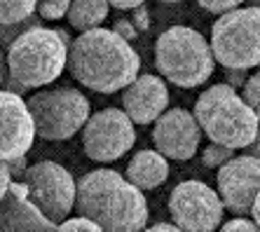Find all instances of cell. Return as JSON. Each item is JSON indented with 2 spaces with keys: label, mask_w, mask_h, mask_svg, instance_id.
<instances>
[{
  "label": "cell",
  "mask_w": 260,
  "mask_h": 232,
  "mask_svg": "<svg viewBox=\"0 0 260 232\" xmlns=\"http://www.w3.org/2000/svg\"><path fill=\"white\" fill-rule=\"evenodd\" d=\"M10 75L26 89L52 85L68 66V47L56 28H30L7 47Z\"/></svg>",
  "instance_id": "cell-5"
},
{
  "label": "cell",
  "mask_w": 260,
  "mask_h": 232,
  "mask_svg": "<svg viewBox=\"0 0 260 232\" xmlns=\"http://www.w3.org/2000/svg\"><path fill=\"white\" fill-rule=\"evenodd\" d=\"M68 71L91 92L115 94L139 78L141 59L129 40L113 28L99 26L73 40L68 49Z\"/></svg>",
  "instance_id": "cell-1"
},
{
  "label": "cell",
  "mask_w": 260,
  "mask_h": 232,
  "mask_svg": "<svg viewBox=\"0 0 260 232\" xmlns=\"http://www.w3.org/2000/svg\"><path fill=\"white\" fill-rule=\"evenodd\" d=\"M211 49L225 68H255L260 63V7H235L211 28Z\"/></svg>",
  "instance_id": "cell-7"
},
{
  "label": "cell",
  "mask_w": 260,
  "mask_h": 232,
  "mask_svg": "<svg viewBox=\"0 0 260 232\" xmlns=\"http://www.w3.org/2000/svg\"><path fill=\"white\" fill-rule=\"evenodd\" d=\"M251 5H253V7H260V0H251Z\"/></svg>",
  "instance_id": "cell-38"
},
{
  "label": "cell",
  "mask_w": 260,
  "mask_h": 232,
  "mask_svg": "<svg viewBox=\"0 0 260 232\" xmlns=\"http://www.w3.org/2000/svg\"><path fill=\"white\" fill-rule=\"evenodd\" d=\"M200 122H197L194 113H190L185 108L164 110L155 122V129H152L155 148L164 157L178 159V162L194 157V153L200 150Z\"/></svg>",
  "instance_id": "cell-12"
},
{
  "label": "cell",
  "mask_w": 260,
  "mask_h": 232,
  "mask_svg": "<svg viewBox=\"0 0 260 232\" xmlns=\"http://www.w3.org/2000/svg\"><path fill=\"white\" fill-rule=\"evenodd\" d=\"M244 101L255 110V115L260 117V71L246 80L244 85Z\"/></svg>",
  "instance_id": "cell-23"
},
{
  "label": "cell",
  "mask_w": 260,
  "mask_h": 232,
  "mask_svg": "<svg viewBox=\"0 0 260 232\" xmlns=\"http://www.w3.org/2000/svg\"><path fill=\"white\" fill-rule=\"evenodd\" d=\"M28 188V197L36 207L54 223H63L78 200V183L66 167L56 164L52 159H43L28 167L24 176Z\"/></svg>",
  "instance_id": "cell-8"
},
{
  "label": "cell",
  "mask_w": 260,
  "mask_h": 232,
  "mask_svg": "<svg viewBox=\"0 0 260 232\" xmlns=\"http://www.w3.org/2000/svg\"><path fill=\"white\" fill-rule=\"evenodd\" d=\"M56 33H59V38L63 40V45H66L68 49H71V45H73V40L68 38V31H63V28H56Z\"/></svg>",
  "instance_id": "cell-37"
},
{
  "label": "cell",
  "mask_w": 260,
  "mask_h": 232,
  "mask_svg": "<svg viewBox=\"0 0 260 232\" xmlns=\"http://www.w3.org/2000/svg\"><path fill=\"white\" fill-rule=\"evenodd\" d=\"M73 0H38V14L43 19H61L71 10Z\"/></svg>",
  "instance_id": "cell-21"
},
{
  "label": "cell",
  "mask_w": 260,
  "mask_h": 232,
  "mask_svg": "<svg viewBox=\"0 0 260 232\" xmlns=\"http://www.w3.org/2000/svg\"><path fill=\"white\" fill-rule=\"evenodd\" d=\"M38 12V0H0V24H17Z\"/></svg>",
  "instance_id": "cell-18"
},
{
  "label": "cell",
  "mask_w": 260,
  "mask_h": 232,
  "mask_svg": "<svg viewBox=\"0 0 260 232\" xmlns=\"http://www.w3.org/2000/svg\"><path fill=\"white\" fill-rule=\"evenodd\" d=\"M108 7H110L108 0H73L71 10L66 14L68 24L80 33L99 28L108 17Z\"/></svg>",
  "instance_id": "cell-17"
},
{
  "label": "cell",
  "mask_w": 260,
  "mask_h": 232,
  "mask_svg": "<svg viewBox=\"0 0 260 232\" xmlns=\"http://www.w3.org/2000/svg\"><path fill=\"white\" fill-rule=\"evenodd\" d=\"M110 7H117V10H134L139 5H145V0H108Z\"/></svg>",
  "instance_id": "cell-32"
},
{
  "label": "cell",
  "mask_w": 260,
  "mask_h": 232,
  "mask_svg": "<svg viewBox=\"0 0 260 232\" xmlns=\"http://www.w3.org/2000/svg\"><path fill=\"white\" fill-rule=\"evenodd\" d=\"M113 31H115L117 36H122L124 40H129V43H132L134 38L139 36L136 26L132 24V19H115V24H113Z\"/></svg>",
  "instance_id": "cell-27"
},
{
  "label": "cell",
  "mask_w": 260,
  "mask_h": 232,
  "mask_svg": "<svg viewBox=\"0 0 260 232\" xmlns=\"http://www.w3.org/2000/svg\"><path fill=\"white\" fill-rule=\"evenodd\" d=\"M155 66L171 85L192 89L213 75L216 56L211 43L190 26H171L155 43Z\"/></svg>",
  "instance_id": "cell-4"
},
{
  "label": "cell",
  "mask_w": 260,
  "mask_h": 232,
  "mask_svg": "<svg viewBox=\"0 0 260 232\" xmlns=\"http://www.w3.org/2000/svg\"><path fill=\"white\" fill-rule=\"evenodd\" d=\"M3 89H7V92H14V94H26L28 89H26L19 80H14L12 75H7V80H5V85H3Z\"/></svg>",
  "instance_id": "cell-31"
},
{
  "label": "cell",
  "mask_w": 260,
  "mask_h": 232,
  "mask_svg": "<svg viewBox=\"0 0 260 232\" xmlns=\"http://www.w3.org/2000/svg\"><path fill=\"white\" fill-rule=\"evenodd\" d=\"M228 85H246V71H244V68H228Z\"/></svg>",
  "instance_id": "cell-30"
},
{
  "label": "cell",
  "mask_w": 260,
  "mask_h": 232,
  "mask_svg": "<svg viewBox=\"0 0 260 232\" xmlns=\"http://www.w3.org/2000/svg\"><path fill=\"white\" fill-rule=\"evenodd\" d=\"M197 3H200V7H204L206 12L225 14V12H230V10H235V7H239L244 0H197Z\"/></svg>",
  "instance_id": "cell-24"
},
{
  "label": "cell",
  "mask_w": 260,
  "mask_h": 232,
  "mask_svg": "<svg viewBox=\"0 0 260 232\" xmlns=\"http://www.w3.org/2000/svg\"><path fill=\"white\" fill-rule=\"evenodd\" d=\"M162 3H181V0H162Z\"/></svg>",
  "instance_id": "cell-39"
},
{
  "label": "cell",
  "mask_w": 260,
  "mask_h": 232,
  "mask_svg": "<svg viewBox=\"0 0 260 232\" xmlns=\"http://www.w3.org/2000/svg\"><path fill=\"white\" fill-rule=\"evenodd\" d=\"M194 117L213 143L232 150L248 148L258 136L260 117L232 85H213L194 101Z\"/></svg>",
  "instance_id": "cell-3"
},
{
  "label": "cell",
  "mask_w": 260,
  "mask_h": 232,
  "mask_svg": "<svg viewBox=\"0 0 260 232\" xmlns=\"http://www.w3.org/2000/svg\"><path fill=\"white\" fill-rule=\"evenodd\" d=\"M56 227L59 223L49 220L28 197L24 181H12L0 200V232H56Z\"/></svg>",
  "instance_id": "cell-14"
},
{
  "label": "cell",
  "mask_w": 260,
  "mask_h": 232,
  "mask_svg": "<svg viewBox=\"0 0 260 232\" xmlns=\"http://www.w3.org/2000/svg\"><path fill=\"white\" fill-rule=\"evenodd\" d=\"M75 211L103 232H143L150 216L143 190L113 169H94L80 178Z\"/></svg>",
  "instance_id": "cell-2"
},
{
  "label": "cell",
  "mask_w": 260,
  "mask_h": 232,
  "mask_svg": "<svg viewBox=\"0 0 260 232\" xmlns=\"http://www.w3.org/2000/svg\"><path fill=\"white\" fill-rule=\"evenodd\" d=\"M36 122V131L45 141H66L82 131L89 120V98L73 87H54L30 94L26 101Z\"/></svg>",
  "instance_id": "cell-6"
},
{
  "label": "cell",
  "mask_w": 260,
  "mask_h": 232,
  "mask_svg": "<svg viewBox=\"0 0 260 232\" xmlns=\"http://www.w3.org/2000/svg\"><path fill=\"white\" fill-rule=\"evenodd\" d=\"M136 131L127 110L103 108L87 120L82 127V146L94 162H115L132 150Z\"/></svg>",
  "instance_id": "cell-10"
},
{
  "label": "cell",
  "mask_w": 260,
  "mask_h": 232,
  "mask_svg": "<svg viewBox=\"0 0 260 232\" xmlns=\"http://www.w3.org/2000/svg\"><path fill=\"white\" fill-rule=\"evenodd\" d=\"M232 157H235V155H232V148L220 146V143L206 146L204 153H202V162H204V167H209V169H220V167H223L225 162H230Z\"/></svg>",
  "instance_id": "cell-20"
},
{
  "label": "cell",
  "mask_w": 260,
  "mask_h": 232,
  "mask_svg": "<svg viewBox=\"0 0 260 232\" xmlns=\"http://www.w3.org/2000/svg\"><path fill=\"white\" fill-rule=\"evenodd\" d=\"M218 195L235 216L251 214L260 192V157L239 155L218 169Z\"/></svg>",
  "instance_id": "cell-11"
},
{
  "label": "cell",
  "mask_w": 260,
  "mask_h": 232,
  "mask_svg": "<svg viewBox=\"0 0 260 232\" xmlns=\"http://www.w3.org/2000/svg\"><path fill=\"white\" fill-rule=\"evenodd\" d=\"M43 21H45V19L36 12L33 17L24 19V21H17V24H0V45H3V47H10V45H12L17 38L24 36L26 31L43 26Z\"/></svg>",
  "instance_id": "cell-19"
},
{
  "label": "cell",
  "mask_w": 260,
  "mask_h": 232,
  "mask_svg": "<svg viewBox=\"0 0 260 232\" xmlns=\"http://www.w3.org/2000/svg\"><path fill=\"white\" fill-rule=\"evenodd\" d=\"M7 75H10V66H7V52H3V45H0V87L5 85Z\"/></svg>",
  "instance_id": "cell-33"
},
{
  "label": "cell",
  "mask_w": 260,
  "mask_h": 232,
  "mask_svg": "<svg viewBox=\"0 0 260 232\" xmlns=\"http://www.w3.org/2000/svg\"><path fill=\"white\" fill-rule=\"evenodd\" d=\"M223 211L220 195L202 181H183L171 190L169 214L183 232H213L223 223Z\"/></svg>",
  "instance_id": "cell-9"
},
{
  "label": "cell",
  "mask_w": 260,
  "mask_h": 232,
  "mask_svg": "<svg viewBox=\"0 0 260 232\" xmlns=\"http://www.w3.org/2000/svg\"><path fill=\"white\" fill-rule=\"evenodd\" d=\"M122 106L134 124L157 122V117L169 108V89L159 75H139L122 94Z\"/></svg>",
  "instance_id": "cell-15"
},
{
  "label": "cell",
  "mask_w": 260,
  "mask_h": 232,
  "mask_svg": "<svg viewBox=\"0 0 260 232\" xmlns=\"http://www.w3.org/2000/svg\"><path fill=\"white\" fill-rule=\"evenodd\" d=\"M132 24L136 26V31H148L150 28V14H148V7L139 5L132 10Z\"/></svg>",
  "instance_id": "cell-26"
},
{
  "label": "cell",
  "mask_w": 260,
  "mask_h": 232,
  "mask_svg": "<svg viewBox=\"0 0 260 232\" xmlns=\"http://www.w3.org/2000/svg\"><path fill=\"white\" fill-rule=\"evenodd\" d=\"M220 232H260V225L255 223V220H248V218H244V216H237V218H232L230 223H225V225L220 227Z\"/></svg>",
  "instance_id": "cell-25"
},
{
  "label": "cell",
  "mask_w": 260,
  "mask_h": 232,
  "mask_svg": "<svg viewBox=\"0 0 260 232\" xmlns=\"http://www.w3.org/2000/svg\"><path fill=\"white\" fill-rule=\"evenodd\" d=\"M10 185H12V174H10V167H7L5 159H0V200L7 195Z\"/></svg>",
  "instance_id": "cell-29"
},
{
  "label": "cell",
  "mask_w": 260,
  "mask_h": 232,
  "mask_svg": "<svg viewBox=\"0 0 260 232\" xmlns=\"http://www.w3.org/2000/svg\"><path fill=\"white\" fill-rule=\"evenodd\" d=\"M143 232H183L178 225H167V223H157V225L152 227H145Z\"/></svg>",
  "instance_id": "cell-34"
},
{
  "label": "cell",
  "mask_w": 260,
  "mask_h": 232,
  "mask_svg": "<svg viewBox=\"0 0 260 232\" xmlns=\"http://www.w3.org/2000/svg\"><path fill=\"white\" fill-rule=\"evenodd\" d=\"M7 167H10L12 181H24L26 171H28V157H26V155H21V157H17V159H10V162H7Z\"/></svg>",
  "instance_id": "cell-28"
},
{
  "label": "cell",
  "mask_w": 260,
  "mask_h": 232,
  "mask_svg": "<svg viewBox=\"0 0 260 232\" xmlns=\"http://www.w3.org/2000/svg\"><path fill=\"white\" fill-rule=\"evenodd\" d=\"M251 216H253V220L260 225V192H258V197H255L253 207H251Z\"/></svg>",
  "instance_id": "cell-35"
},
{
  "label": "cell",
  "mask_w": 260,
  "mask_h": 232,
  "mask_svg": "<svg viewBox=\"0 0 260 232\" xmlns=\"http://www.w3.org/2000/svg\"><path fill=\"white\" fill-rule=\"evenodd\" d=\"M248 155H255V157H260V129H258V136H255V141L248 146Z\"/></svg>",
  "instance_id": "cell-36"
},
{
  "label": "cell",
  "mask_w": 260,
  "mask_h": 232,
  "mask_svg": "<svg viewBox=\"0 0 260 232\" xmlns=\"http://www.w3.org/2000/svg\"><path fill=\"white\" fill-rule=\"evenodd\" d=\"M38 136L28 104L14 92L0 87V159H17L26 155Z\"/></svg>",
  "instance_id": "cell-13"
},
{
  "label": "cell",
  "mask_w": 260,
  "mask_h": 232,
  "mask_svg": "<svg viewBox=\"0 0 260 232\" xmlns=\"http://www.w3.org/2000/svg\"><path fill=\"white\" fill-rule=\"evenodd\" d=\"M169 176V162L159 150H139L129 159L127 178L141 190H155Z\"/></svg>",
  "instance_id": "cell-16"
},
{
  "label": "cell",
  "mask_w": 260,
  "mask_h": 232,
  "mask_svg": "<svg viewBox=\"0 0 260 232\" xmlns=\"http://www.w3.org/2000/svg\"><path fill=\"white\" fill-rule=\"evenodd\" d=\"M56 232H103V230L94 220L85 218V216H78V218H66L63 223H59Z\"/></svg>",
  "instance_id": "cell-22"
}]
</instances>
